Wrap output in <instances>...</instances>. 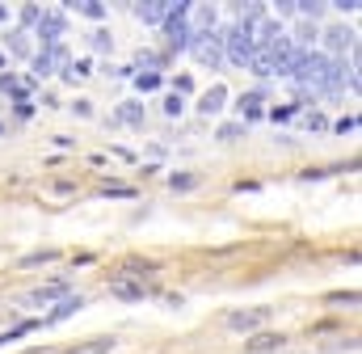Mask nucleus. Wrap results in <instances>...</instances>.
<instances>
[{
	"label": "nucleus",
	"mask_w": 362,
	"mask_h": 354,
	"mask_svg": "<svg viewBox=\"0 0 362 354\" xmlns=\"http://www.w3.org/2000/svg\"><path fill=\"white\" fill-rule=\"evenodd\" d=\"M219 42H224V59H232V63H240V68H245V63L253 59V51H257V46H253V30L240 25V21H236V25L228 30V38H219Z\"/></svg>",
	"instance_id": "1"
},
{
	"label": "nucleus",
	"mask_w": 362,
	"mask_h": 354,
	"mask_svg": "<svg viewBox=\"0 0 362 354\" xmlns=\"http://www.w3.org/2000/svg\"><path fill=\"white\" fill-rule=\"evenodd\" d=\"M186 51H194V59L207 63V68H219V63H224V42H219V34H194Z\"/></svg>",
	"instance_id": "2"
},
{
	"label": "nucleus",
	"mask_w": 362,
	"mask_h": 354,
	"mask_svg": "<svg viewBox=\"0 0 362 354\" xmlns=\"http://www.w3.org/2000/svg\"><path fill=\"white\" fill-rule=\"evenodd\" d=\"M266 321H270V308H249V312H232V317H228V329L253 334V329H261Z\"/></svg>",
	"instance_id": "3"
},
{
	"label": "nucleus",
	"mask_w": 362,
	"mask_h": 354,
	"mask_svg": "<svg viewBox=\"0 0 362 354\" xmlns=\"http://www.w3.org/2000/svg\"><path fill=\"white\" fill-rule=\"evenodd\" d=\"M278 38H283V25H278L274 17H261V21L253 25V46H257V51H270Z\"/></svg>",
	"instance_id": "4"
},
{
	"label": "nucleus",
	"mask_w": 362,
	"mask_h": 354,
	"mask_svg": "<svg viewBox=\"0 0 362 354\" xmlns=\"http://www.w3.org/2000/svg\"><path fill=\"white\" fill-rule=\"evenodd\" d=\"M38 38L46 46H59V38H63V13H42L38 17Z\"/></svg>",
	"instance_id": "5"
},
{
	"label": "nucleus",
	"mask_w": 362,
	"mask_h": 354,
	"mask_svg": "<svg viewBox=\"0 0 362 354\" xmlns=\"http://www.w3.org/2000/svg\"><path fill=\"white\" fill-rule=\"evenodd\" d=\"M325 38H329V46H333V51H358V42H354L358 34H354L350 25H333Z\"/></svg>",
	"instance_id": "6"
},
{
	"label": "nucleus",
	"mask_w": 362,
	"mask_h": 354,
	"mask_svg": "<svg viewBox=\"0 0 362 354\" xmlns=\"http://www.w3.org/2000/svg\"><path fill=\"white\" fill-rule=\"evenodd\" d=\"M135 17H139L143 25H160V21H164V0H143V4H135Z\"/></svg>",
	"instance_id": "7"
},
{
	"label": "nucleus",
	"mask_w": 362,
	"mask_h": 354,
	"mask_svg": "<svg viewBox=\"0 0 362 354\" xmlns=\"http://www.w3.org/2000/svg\"><path fill=\"white\" fill-rule=\"evenodd\" d=\"M80 308H84V300H80V296H63V300L51 308L46 325H55V321H67V317H72V312H80Z\"/></svg>",
	"instance_id": "8"
},
{
	"label": "nucleus",
	"mask_w": 362,
	"mask_h": 354,
	"mask_svg": "<svg viewBox=\"0 0 362 354\" xmlns=\"http://www.w3.org/2000/svg\"><path fill=\"white\" fill-rule=\"evenodd\" d=\"M224 101H228V89H224V84H211V89L202 93V106H198V110H202V114H219Z\"/></svg>",
	"instance_id": "9"
},
{
	"label": "nucleus",
	"mask_w": 362,
	"mask_h": 354,
	"mask_svg": "<svg viewBox=\"0 0 362 354\" xmlns=\"http://www.w3.org/2000/svg\"><path fill=\"white\" fill-rule=\"evenodd\" d=\"M278 346H283L278 334H257V338L249 342V354H270V350H278Z\"/></svg>",
	"instance_id": "10"
},
{
	"label": "nucleus",
	"mask_w": 362,
	"mask_h": 354,
	"mask_svg": "<svg viewBox=\"0 0 362 354\" xmlns=\"http://www.w3.org/2000/svg\"><path fill=\"white\" fill-rule=\"evenodd\" d=\"M110 350H114V338H97V342L76 346V350H67V354H110Z\"/></svg>",
	"instance_id": "11"
},
{
	"label": "nucleus",
	"mask_w": 362,
	"mask_h": 354,
	"mask_svg": "<svg viewBox=\"0 0 362 354\" xmlns=\"http://www.w3.org/2000/svg\"><path fill=\"white\" fill-rule=\"evenodd\" d=\"M76 8H80L84 17H93V21H101V17H105V4H101V0H76Z\"/></svg>",
	"instance_id": "12"
},
{
	"label": "nucleus",
	"mask_w": 362,
	"mask_h": 354,
	"mask_svg": "<svg viewBox=\"0 0 362 354\" xmlns=\"http://www.w3.org/2000/svg\"><path fill=\"white\" fill-rule=\"evenodd\" d=\"M249 68L257 72V76H270L274 68H270V51H253V59H249Z\"/></svg>",
	"instance_id": "13"
},
{
	"label": "nucleus",
	"mask_w": 362,
	"mask_h": 354,
	"mask_svg": "<svg viewBox=\"0 0 362 354\" xmlns=\"http://www.w3.org/2000/svg\"><path fill=\"white\" fill-rule=\"evenodd\" d=\"M63 291V283H46V287H38L34 296H30V304H46V300H55Z\"/></svg>",
	"instance_id": "14"
},
{
	"label": "nucleus",
	"mask_w": 362,
	"mask_h": 354,
	"mask_svg": "<svg viewBox=\"0 0 362 354\" xmlns=\"http://www.w3.org/2000/svg\"><path fill=\"white\" fill-rule=\"evenodd\" d=\"M110 296H118V300H143V287H131V283H114V287H110Z\"/></svg>",
	"instance_id": "15"
},
{
	"label": "nucleus",
	"mask_w": 362,
	"mask_h": 354,
	"mask_svg": "<svg viewBox=\"0 0 362 354\" xmlns=\"http://www.w3.org/2000/svg\"><path fill=\"white\" fill-rule=\"evenodd\" d=\"M122 122H131V127H139V122H143V110H139L135 101H127V106H122Z\"/></svg>",
	"instance_id": "16"
},
{
	"label": "nucleus",
	"mask_w": 362,
	"mask_h": 354,
	"mask_svg": "<svg viewBox=\"0 0 362 354\" xmlns=\"http://www.w3.org/2000/svg\"><path fill=\"white\" fill-rule=\"evenodd\" d=\"M245 135V122H228V127H219V139H240Z\"/></svg>",
	"instance_id": "17"
},
{
	"label": "nucleus",
	"mask_w": 362,
	"mask_h": 354,
	"mask_svg": "<svg viewBox=\"0 0 362 354\" xmlns=\"http://www.w3.org/2000/svg\"><path fill=\"white\" fill-rule=\"evenodd\" d=\"M169 186H173V190H190V186H194V177H190V173H173V177H169Z\"/></svg>",
	"instance_id": "18"
},
{
	"label": "nucleus",
	"mask_w": 362,
	"mask_h": 354,
	"mask_svg": "<svg viewBox=\"0 0 362 354\" xmlns=\"http://www.w3.org/2000/svg\"><path fill=\"white\" fill-rule=\"evenodd\" d=\"M139 89H143V93H152V89H160V76H156V72H148V76H139Z\"/></svg>",
	"instance_id": "19"
},
{
	"label": "nucleus",
	"mask_w": 362,
	"mask_h": 354,
	"mask_svg": "<svg viewBox=\"0 0 362 354\" xmlns=\"http://www.w3.org/2000/svg\"><path fill=\"white\" fill-rule=\"evenodd\" d=\"M38 17H42L38 8H21V21H25V25H38Z\"/></svg>",
	"instance_id": "20"
},
{
	"label": "nucleus",
	"mask_w": 362,
	"mask_h": 354,
	"mask_svg": "<svg viewBox=\"0 0 362 354\" xmlns=\"http://www.w3.org/2000/svg\"><path fill=\"white\" fill-rule=\"evenodd\" d=\"M13 51H17V55H30V46H25V34H13Z\"/></svg>",
	"instance_id": "21"
},
{
	"label": "nucleus",
	"mask_w": 362,
	"mask_h": 354,
	"mask_svg": "<svg viewBox=\"0 0 362 354\" xmlns=\"http://www.w3.org/2000/svg\"><path fill=\"white\" fill-rule=\"evenodd\" d=\"M164 114H181V97H177V93H173V97L164 101Z\"/></svg>",
	"instance_id": "22"
},
{
	"label": "nucleus",
	"mask_w": 362,
	"mask_h": 354,
	"mask_svg": "<svg viewBox=\"0 0 362 354\" xmlns=\"http://www.w3.org/2000/svg\"><path fill=\"white\" fill-rule=\"evenodd\" d=\"M0 21H8V8H4V4H0Z\"/></svg>",
	"instance_id": "23"
}]
</instances>
